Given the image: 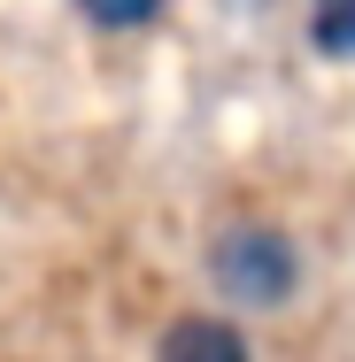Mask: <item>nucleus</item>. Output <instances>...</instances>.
Returning a JSON list of instances; mask_svg holds the SVG:
<instances>
[{
  "label": "nucleus",
  "mask_w": 355,
  "mask_h": 362,
  "mask_svg": "<svg viewBox=\"0 0 355 362\" xmlns=\"http://www.w3.org/2000/svg\"><path fill=\"white\" fill-rule=\"evenodd\" d=\"M209 278L224 286V300H240V308H278L286 293L301 286V255H293V239L271 231V223H232L209 247Z\"/></svg>",
  "instance_id": "f257e3e1"
},
{
  "label": "nucleus",
  "mask_w": 355,
  "mask_h": 362,
  "mask_svg": "<svg viewBox=\"0 0 355 362\" xmlns=\"http://www.w3.org/2000/svg\"><path fill=\"white\" fill-rule=\"evenodd\" d=\"M162 362H247V339L224 316H178L162 332Z\"/></svg>",
  "instance_id": "f03ea898"
},
{
  "label": "nucleus",
  "mask_w": 355,
  "mask_h": 362,
  "mask_svg": "<svg viewBox=\"0 0 355 362\" xmlns=\"http://www.w3.org/2000/svg\"><path fill=\"white\" fill-rule=\"evenodd\" d=\"M309 39H317V54H340V62H355V0H317Z\"/></svg>",
  "instance_id": "7ed1b4c3"
},
{
  "label": "nucleus",
  "mask_w": 355,
  "mask_h": 362,
  "mask_svg": "<svg viewBox=\"0 0 355 362\" xmlns=\"http://www.w3.org/2000/svg\"><path fill=\"white\" fill-rule=\"evenodd\" d=\"M93 23H108V31H140V23H154L162 16V0H77Z\"/></svg>",
  "instance_id": "20e7f679"
}]
</instances>
